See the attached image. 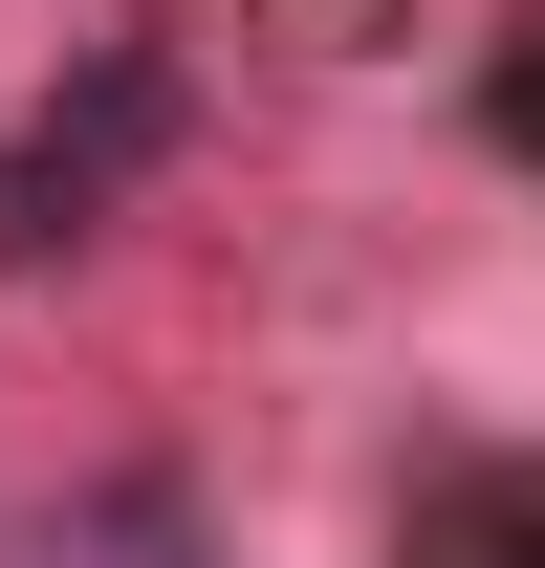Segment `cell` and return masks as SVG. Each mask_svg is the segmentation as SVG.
<instances>
[{"label": "cell", "mask_w": 545, "mask_h": 568, "mask_svg": "<svg viewBox=\"0 0 545 568\" xmlns=\"http://www.w3.org/2000/svg\"><path fill=\"white\" fill-rule=\"evenodd\" d=\"M153 132H175V88H153V67H88V110H44V132L0 153V241H66V219L110 197Z\"/></svg>", "instance_id": "cell-1"}, {"label": "cell", "mask_w": 545, "mask_h": 568, "mask_svg": "<svg viewBox=\"0 0 545 568\" xmlns=\"http://www.w3.org/2000/svg\"><path fill=\"white\" fill-rule=\"evenodd\" d=\"M414 568H545V459H502V481H459L436 525H414Z\"/></svg>", "instance_id": "cell-2"}, {"label": "cell", "mask_w": 545, "mask_h": 568, "mask_svg": "<svg viewBox=\"0 0 545 568\" xmlns=\"http://www.w3.org/2000/svg\"><path fill=\"white\" fill-rule=\"evenodd\" d=\"M175 547H197V525H175V503H88V525H44V547H22V568H175Z\"/></svg>", "instance_id": "cell-3"}]
</instances>
